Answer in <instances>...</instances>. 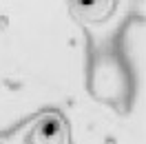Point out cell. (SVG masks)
<instances>
[{
	"instance_id": "6da1fadb",
	"label": "cell",
	"mask_w": 146,
	"mask_h": 144,
	"mask_svg": "<svg viewBox=\"0 0 146 144\" xmlns=\"http://www.w3.org/2000/svg\"><path fill=\"white\" fill-rule=\"evenodd\" d=\"M55 120V113H46L36 122V131H33V140L36 144H46V137H49V131H51V124Z\"/></svg>"
}]
</instances>
